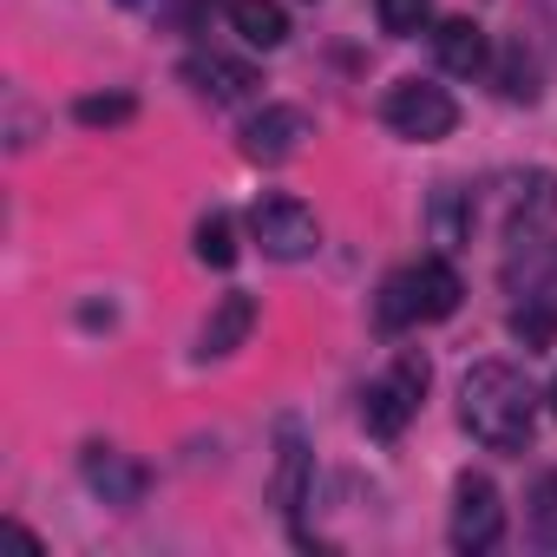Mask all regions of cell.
Listing matches in <instances>:
<instances>
[{
	"label": "cell",
	"instance_id": "obj_16",
	"mask_svg": "<svg viewBox=\"0 0 557 557\" xmlns=\"http://www.w3.org/2000/svg\"><path fill=\"white\" fill-rule=\"evenodd\" d=\"M524 524L544 550H557V472H537L524 492Z\"/></svg>",
	"mask_w": 557,
	"mask_h": 557
},
{
	"label": "cell",
	"instance_id": "obj_8",
	"mask_svg": "<svg viewBox=\"0 0 557 557\" xmlns=\"http://www.w3.org/2000/svg\"><path fill=\"white\" fill-rule=\"evenodd\" d=\"M309 466H315V453H309L302 426L296 420H275V479H269V498H275V511H283L289 524L309 505Z\"/></svg>",
	"mask_w": 557,
	"mask_h": 557
},
{
	"label": "cell",
	"instance_id": "obj_2",
	"mask_svg": "<svg viewBox=\"0 0 557 557\" xmlns=\"http://www.w3.org/2000/svg\"><path fill=\"white\" fill-rule=\"evenodd\" d=\"M426 381H433V361L407 348V355L394 361V374H387V381H374V387L361 394V420H368V433H374V440H400V433H407V420L420 413Z\"/></svg>",
	"mask_w": 557,
	"mask_h": 557
},
{
	"label": "cell",
	"instance_id": "obj_24",
	"mask_svg": "<svg viewBox=\"0 0 557 557\" xmlns=\"http://www.w3.org/2000/svg\"><path fill=\"white\" fill-rule=\"evenodd\" d=\"M119 8H145V0H119Z\"/></svg>",
	"mask_w": 557,
	"mask_h": 557
},
{
	"label": "cell",
	"instance_id": "obj_9",
	"mask_svg": "<svg viewBox=\"0 0 557 557\" xmlns=\"http://www.w3.org/2000/svg\"><path fill=\"white\" fill-rule=\"evenodd\" d=\"M184 86H190L197 99H210V106H243L262 79H256V66H243V60H223V53H190V60H184Z\"/></svg>",
	"mask_w": 557,
	"mask_h": 557
},
{
	"label": "cell",
	"instance_id": "obj_23",
	"mask_svg": "<svg viewBox=\"0 0 557 557\" xmlns=\"http://www.w3.org/2000/svg\"><path fill=\"white\" fill-rule=\"evenodd\" d=\"M550 413H557V381H550Z\"/></svg>",
	"mask_w": 557,
	"mask_h": 557
},
{
	"label": "cell",
	"instance_id": "obj_18",
	"mask_svg": "<svg viewBox=\"0 0 557 557\" xmlns=\"http://www.w3.org/2000/svg\"><path fill=\"white\" fill-rule=\"evenodd\" d=\"M433 236H440L446 249H459V243L472 236V203H466L459 190H433Z\"/></svg>",
	"mask_w": 557,
	"mask_h": 557
},
{
	"label": "cell",
	"instance_id": "obj_21",
	"mask_svg": "<svg viewBox=\"0 0 557 557\" xmlns=\"http://www.w3.org/2000/svg\"><path fill=\"white\" fill-rule=\"evenodd\" d=\"M381 329H407V322H420V309H413V283H407V269L400 275H387V289H381Z\"/></svg>",
	"mask_w": 557,
	"mask_h": 557
},
{
	"label": "cell",
	"instance_id": "obj_11",
	"mask_svg": "<svg viewBox=\"0 0 557 557\" xmlns=\"http://www.w3.org/2000/svg\"><path fill=\"white\" fill-rule=\"evenodd\" d=\"M518 197H511V243H531L550 216H557V171H524L518 184H511Z\"/></svg>",
	"mask_w": 557,
	"mask_h": 557
},
{
	"label": "cell",
	"instance_id": "obj_15",
	"mask_svg": "<svg viewBox=\"0 0 557 557\" xmlns=\"http://www.w3.org/2000/svg\"><path fill=\"white\" fill-rule=\"evenodd\" d=\"M73 119L86 132H119V125L138 119V99L132 92H86V99H73Z\"/></svg>",
	"mask_w": 557,
	"mask_h": 557
},
{
	"label": "cell",
	"instance_id": "obj_17",
	"mask_svg": "<svg viewBox=\"0 0 557 557\" xmlns=\"http://www.w3.org/2000/svg\"><path fill=\"white\" fill-rule=\"evenodd\" d=\"M498 92H505L511 106H531V99H537V60L524 53V40L505 47V60H498Z\"/></svg>",
	"mask_w": 557,
	"mask_h": 557
},
{
	"label": "cell",
	"instance_id": "obj_10",
	"mask_svg": "<svg viewBox=\"0 0 557 557\" xmlns=\"http://www.w3.org/2000/svg\"><path fill=\"white\" fill-rule=\"evenodd\" d=\"M407 283H413V309H420V322H446V315H459L466 283H459V269H453L446 256H426L420 269H407Z\"/></svg>",
	"mask_w": 557,
	"mask_h": 557
},
{
	"label": "cell",
	"instance_id": "obj_5",
	"mask_svg": "<svg viewBox=\"0 0 557 557\" xmlns=\"http://www.w3.org/2000/svg\"><path fill=\"white\" fill-rule=\"evenodd\" d=\"M498 531H505L498 485H492L485 472H466V479L453 485V524H446L453 550H492V544H498Z\"/></svg>",
	"mask_w": 557,
	"mask_h": 557
},
{
	"label": "cell",
	"instance_id": "obj_7",
	"mask_svg": "<svg viewBox=\"0 0 557 557\" xmlns=\"http://www.w3.org/2000/svg\"><path fill=\"white\" fill-rule=\"evenodd\" d=\"M302 138H315V125H309L302 106H262V112L243 125V158H256V164H283V158L302 151Z\"/></svg>",
	"mask_w": 557,
	"mask_h": 557
},
{
	"label": "cell",
	"instance_id": "obj_3",
	"mask_svg": "<svg viewBox=\"0 0 557 557\" xmlns=\"http://www.w3.org/2000/svg\"><path fill=\"white\" fill-rule=\"evenodd\" d=\"M381 119H387L400 138H413V145H440V138L459 125V106H453V92H446V86L400 79V86H387V99H381Z\"/></svg>",
	"mask_w": 557,
	"mask_h": 557
},
{
	"label": "cell",
	"instance_id": "obj_1",
	"mask_svg": "<svg viewBox=\"0 0 557 557\" xmlns=\"http://www.w3.org/2000/svg\"><path fill=\"white\" fill-rule=\"evenodd\" d=\"M459 413L472 426L479 446L492 453H524L537 433V387L511 368V361H479L459 387Z\"/></svg>",
	"mask_w": 557,
	"mask_h": 557
},
{
	"label": "cell",
	"instance_id": "obj_14",
	"mask_svg": "<svg viewBox=\"0 0 557 557\" xmlns=\"http://www.w3.org/2000/svg\"><path fill=\"white\" fill-rule=\"evenodd\" d=\"M230 27L249 40V47H262V53H275L289 40V14H283V0H230Z\"/></svg>",
	"mask_w": 557,
	"mask_h": 557
},
{
	"label": "cell",
	"instance_id": "obj_13",
	"mask_svg": "<svg viewBox=\"0 0 557 557\" xmlns=\"http://www.w3.org/2000/svg\"><path fill=\"white\" fill-rule=\"evenodd\" d=\"M249 329H256V296H223L216 309H210V322H203V361H223V355H236L243 342H249Z\"/></svg>",
	"mask_w": 557,
	"mask_h": 557
},
{
	"label": "cell",
	"instance_id": "obj_12",
	"mask_svg": "<svg viewBox=\"0 0 557 557\" xmlns=\"http://www.w3.org/2000/svg\"><path fill=\"white\" fill-rule=\"evenodd\" d=\"M433 53H440V66L453 73V79H472V73H485V60H492V47H485V27L479 21H440V34H433Z\"/></svg>",
	"mask_w": 557,
	"mask_h": 557
},
{
	"label": "cell",
	"instance_id": "obj_4",
	"mask_svg": "<svg viewBox=\"0 0 557 557\" xmlns=\"http://www.w3.org/2000/svg\"><path fill=\"white\" fill-rule=\"evenodd\" d=\"M249 236H256L262 256H275V262H302V256H315L322 223H315V210H309L302 197H256Z\"/></svg>",
	"mask_w": 557,
	"mask_h": 557
},
{
	"label": "cell",
	"instance_id": "obj_22",
	"mask_svg": "<svg viewBox=\"0 0 557 557\" xmlns=\"http://www.w3.org/2000/svg\"><path fill=\"white\" fill-rule=\"evenodd\" d=\"M511 335H518L524 348H550V335H557V315H550L544 302H524V309H511Z\"/></svg>",
	"mask_w": 557,
	"mask_h": 557
},
{
	"label": "cell",
	"instance_id": "obj_19",
	"mask_svg": "<svg viewBox=\"0 0 557 557\" xmlns=\"http://www.w3.org/2000/svg\"><path fill=\"white\" fill-rule=\"evenodd\" d=\"M197 256H203L210 269H230V262H236V223H230L223 210H210V216L197 223Z\"/></svg>",
	"mask_w": 557,
	"mask_h": 557
},
{
	"label": "cell",
	"instance_id": "obj_20",
	"mask_svg": "<svg viewBox=\"0 0 557 557\" xmlns=\"http://www.w3.org/2000/svg\"><path fill=\"white\" fill-rule=\"evenodd\" d=\"M374 14H381V34L413 40V34L433 21V0H374Z\"/></svg>",
	"mask_w": 557,
	"mask_h": 557
},
{
	"label": "cell",
	"instance_id": "obj_6",
	"mask_svg": "<svg viewBox=\"0 0 557 557\" xmlns=\"http://www.w3.org/2000/svg\"><path fill=\"white\" fill-rule=\"evenodd\" d=\"M79 479L92 485V498H106V505H119V511L145 505V492H151V472H145L138 459H125L119 446H99V440L79 453Z\"/></svg>",
	"mask_w": 557,
	"mask_h": 557
}]
</instances>
